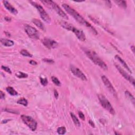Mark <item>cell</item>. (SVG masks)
Listing matches in <instances>:
<instances>
[{"mask_svg":"<svg viewBox=\"0 0 135 135\" xmlns=\"http://www.w3.org/2000/svg\"><path fill=\"white\" fill-rule=\"evenodd\" d=\"M62 6L63 8L65 9V11L67 12L71 16H72L74 17V18L76 20L79 24H80L81 25L85 26L86 27L89 28V29L95 35L98 34V32L95 29L94 26H93L89 22H88L86 20L84 19L78 12H77L76 10H74V8H72L71 7H70L69 5L65 3L63 4Z\"/></svg>","mask_w":135,"mask_h":135,"instance_id":"obj_1","label":"cell"},{"mask_svg":"<svg viewBox=\"0 0 135 135\" xmlns=\"http://www.w3.org/2000/svg\"><path fill=\"white\" fill-rule=\"evenodd\" d=\"M83 50L86 54L87 55V56L89 57L90 60H91L95 65H98L99 67H100L103 70H108V67L107 65L105 63V62L102 60L100 57L98 56V54L94 51L87 49H84Z\"/></svg>","mask_w":135,"mask_h":135,"instance_id":"obj_2","label":"cell"},{"mask_svg":"<svg viewBox=\"0 0 135 135\" xmlns=\"http://www.w3.org/2000/svg\"><path fill=\"white\" fill-rule=\"evenodd\" d=\"M59 24L63 28L67 30L70 31L74 32L75 35H76L77 38H78L79 40L83 42L86 41V35L85 33H84V32L81 30H80L78 28H75L71 24L68 23L67 22L64 21H60L59 22Z\"/></svg>","mask_w":135,"mask_h":135,"instance_id":"obj_3","label":"cell"},{"mask_svg":"<svg viewBox=\"0 0 135 135\" xmlns=\"http://www.w3.org/2000/svg\"><path fill=\"white\" fill-rule=\"evenodd\" d=\"M98 98L101 105L104 109H106L111 115H115L116 112H115V110L112 106L111 104L110 103L109 100H108L103 94H99L98 95Z\"/></svg>","mask_w":135,"mask_h":135,"instance_id":"obj_4","label":"cell"},{"mask_svg":"<svg viewBox=\"0 0 135 135\" xmlns=\"http://www.w3.org/2000/svg\"><path fill=\"white\" fill-rule=\"evenodd\" d=\"M32 5H33L34 7L37 8V10L39 12V14L40 15L41 19L43 20V21H45V23L49 24L51 22V19L49 16V15L46 12L45 9L43 8L42 6L40 5V4L35 3L34 2H30Z\"/></svg>","mask_w":135,"mask_h":135,"instance_id":"obj_5","label":"cell"},{"mask_svg":"<svg viewBox=\"0 0 135 135\" xmlns=\"http://www.w3.org/2000/svg\"><path fill=\"white\" fill-rule=\"evenodd\" d=\"M42 2L45 4H48V5H50L52 8L55 11L57 12V13L58 15H59L62 18L65 19V20H68V17L67 15L65 14V13L61 9V8L59 7V6L57 5V4L54 3L53 1H42Z\"/></svg>","mask_w":135,"mask_h":135,"instance_id":"obj_6","label":"cell"},{"mask_svg":"<svg viewBox=\"0 0 135 135\" xmlns=\"http://www.w3.org/2000/svg\"><path fill=\"white\" fill-rule=\"evenodd\" d=\"M21 118L24 123L26 124L32 131H34L37 129V123L31 117L22 115Z\"/></svg>","mask_w":135,"mask_h":135,"instance_id":"obj_7","label":"cell"},{"mask_svg":"<svg viewBox=\"0 0 135 135\" xmlns=\"http://www.w3.org/2000/svg\"><path fill=\"white\" fill-rule=\"evenodd\" d=\"M24 30L26 34L30 38L34 40H38L40 37V34L36 29L29 25H24Z\"/></svg>","mask_w":135,"mask_h":135,"instance_id":"obj_8","label":"cell"},{"mask_svg":"<svg viewBox=\"0 0 135 135\" xmlns=\"http://www.w3.org/2000/svg\"><path fill=\"white\" fill-rule=\"evenodd\" d=\"M101 79L102 80L104 85H105L106 88H107L108 91L111 93V94H112L113 96L115 97V98H117V93L116 92V91L114 88V86H112V83L110 82V81L109 80V79L107 78V77L103 75V76H101Z\"/></svg>","mask_w":135,"mask_h":135,"instance_id":"obj_9","label":"cell"},{"mask_svg":"<svg viewBox=\"0 0 135 135\" xmlns=\"http://www.w3.org/2000/svg\"><path fill=\"white\" fill-rule=\"evenodd\" d=\"M115 67H116V69L118 70L119 73L121 74L124 78L125 79L127 80L129 82L132 84V85L134 86H135V79L133 78V77H131L130 75H129L128 73L126 71L124 70L123 69L121 68L120 65H117V64H115Z\"/></svg>","mask_w":135,"mask_h":135,"instance_id":"obj_10","label":"cell"},{"mask_svg":"<svg viewBox=\"0 0 135 135\" xmlns=\"http://www.w3.org/2000/svg\"><path fill=\"white\" fill-rule=\"evenodd\" d=\"M70 70L74 75L80 79L82 81H87V78L86 75L82 72V71L79 69L77 67H74V65L70 66Z\"/></svg>","mask_w":135,"mask_h":135,"instance_id":"obj_11","label":"cell"},{"mask_svg":"<svg viewBox=\"0 0 135 135\" xmlns=\"http://www.w3.org/2000/svg\"><path fill=\"white\" fill-rule=\"evenodd\" d=\"M42 42L43 44L45 47H46L49 49H54L57 48L58 44H57V42L53 40L46 38L45 37L42 40Z\"/></svg>","mask_w":135,"mask_h":135,"instance_id":"obj_12","label":"cell"},{"mask_svg":"<svg viewBox=\"0 0 135 135\" xmlns=\"http://www.w3.org/2000/svg\"><path fill=\"white\" fill-rule=\"evenodd\" d=\"M3 2L4 4V6H5V8H6V10H8L9 12H10V13H11L12 14L14 15H16L18 13L17 10L14 7H13V6L8 1H4Z\"/></svg>","mask_w":135,"mask_h":135,"instance_id":"obj_13","label":"cell"},{"mask_svg":"<svg viewBox=\"0 0 135 135\" xmlns=\"http://www.w3.org/2000/svg\"><path fill=\"white\" fill-rule=\"evenodd\" d=\"M115 59H117V60L119 62H120L121 63V65H123V67L125 68L126 69H127V70L128 71V72H129L130 73H132L131 70H130V68L128 67L127 64L126 63V62L124 61L123 59H122V58H121V57H119L118 55H116V56H115Z\"/></svg>","mask_w":135,"mask_h":135,"instance_id":"obj_14","label":"cell"},{"mask_svg":"<svg viewBox=\"0 0 135 135\" xmlns=\"http://www.w3.org/2000/svg\"><path fill=\"white\" fill-rule=\"evenodd\" d=\"M32 22L35 25H36L37 27H38L40 29H41V30L45 31V27L43 23L40 20L37 19H32Z\"/></svg>","mask_w":135,"mask_h":135,"instance_id":"obj_15","label":"cell"},{"mask_svg":"<svg viewBox=\"0 0 135 135\" xmlns=\"http://www.w3.org/2000/svg\"><path fill=\"white\" fill-rule=\"evenodd\" d=\"M1 42L2 45H3L5 46H7V47H8H8H9V46H12L14 45V42L13 41L5 39H1Z\"/></svg>","mask_w":135,"mask_h":135,"instance_id":"obj_16","label":"cell"},{"mask_svg":"<svg viewBox=\"0 0 135 135\" xmlns=\"http://www.w3.org/2000/svg\"><path fill=\"white\" fill-rule=\"evenodd\" d=\"M70 116H71V117L73 121H74L75 126H77V127H80V126H81L80 123L79 119L77 118V117H76V115H75L74 113L71 112L70 113Z\"/></svg>","mask_w":135,"mask_h":135,"instance_id":"obj_17","label":"cell"},{"mask_svg":"<svg viewBox=\"0 0 135 135\" xmlns=\"http://www.w3.org/2000/svg\"><path fill=\"white\" fill-rule=\"evenodd\" d=\"M125 95H126V96L127 97V98L129 99V100L131 101L132 104H133V105H135V98L133 96V95H132L130 92L128 91H126Z\"/></svg>","mask_w":135,"mask_h":135,"instance_id":"obj_18","label":"cell"},{"mask_svg":"<svg viewBox=\"0 0 135 135\" xmlns=\"http://www.w3.org/2000/svg\"><path fill=\"white\" fill-rule=\"evenodd\" d=\"M6 90L11 96H16L18 94L17 92L14 89V88L11 87H7L6 88Z\"/></svg>","mask_w":135,"mask_h":135,"instance_id":"obj_19","label":"cell"},{"mask_svg":"<svg viewBox=\"0 0 135 135\" xmlns=\"http://www.w3.org/2000/svg\"><path fill=\"white\" fill-rule=\"evenodd\" d=\"M115 3H116L117 5L120 6L121 8H126L127 7V2L125 1H115Z\"/></svg>","mask_w":135,"mask_h":135,"instance_id":"obj_20","label":"cell"},{"mask_svg":"<svg viewBox=\"0 0 135 135\" xmlns=\"http://www.w3.org/2000/svg\"><path fill=\"white\" fill-rule=\"evenodd\" d=\"M17 103L20 104V105H22L24 106H25V107L27 106L28 105V100L24 98H22L20 99H19V100L17 101Z\"/></svg>","mask_w":135,"mask_h":135,"instance_id":"obj_21","label":"cell"},{"mask_svg":"<svg viewBox=\"0 0 135 135\" xmlns=\"http://www.w3.org/2000/svg\"><path fill=\"white\" fill-rule=\"evenodd\" d=\"M51 80H52V81L53 82V83L55 85L57 86H58V87H59V86H61V83L60 82V81H59V80L57 79V77L53 76L52 77Z\"/></svg>","mask_w":135,"mask_h":135,"instance_id":"obj_22","label":"cell"},{"mask_svg":"<svg viewBox=\"0 0 135 135\" xmlns=\"http://www.w3.org/2000/svg\"><path fill=\"white\" fill-rule=\"evenodd\" d=\"M20 53L24 57H33L32 54H31L29 52H28V51L26 50H21Z\"/></svg>","mask_w":135,"mask_h":135,"instance_id":"obj_23","label":"cell"},{"mask_svg":"<svg viewBox=\"0 0 135 135\" xmlns=\"http://www.w3.org/2000/svg\"><path fill=\"white\" fill-rule=\"evenodd\" d=\"M16 76L19 78H26L28 77V75L25 73L19 71L16 74Z\"/></svg>","mask_w":135,"mask_h":135,"instance_id":"obj_24","label":"cell"},{"mask_svg":"<svg viewBox=\"0 0 135 135\" xmlns=\"http://www.w3.org/2000/svg\"><path fill=\"white\" fill-rule=\"evenodd\" d=\"M57 134L59 135H64L66 132V128L65 127H61L57 128Z\"/></svg>","mask_w":135,"mask_h":135,"instance_id":"obj_25","label":"cell"},{"mask_svg":"<svg viewBox=\"0 0 135 135\" xmlns=\"http://www.w3.org/2000/svg\"><path fill=\"white\" fill-rule=\"evenodd\" d=\"M40 82L41 85L43 86H47L48 83V79L46 78H42V77H40Z\"/></svg>","mask_w":135,"mask_h":135,"instance_id":"obj_26","label":"cell"},{"mask_svg":"<svg viewBox=\"0 0 135 135\" xmlns=\"http://www.w3.org/2000/svg\"><path fill=\"white\" fill-rule=\"evenodd\" d=\"M2 69H3L4 71H5V72H8V74H12V71H11V70L8 67H6V66H4V65H2V67H1Z\"/></svg>","mask_w":135,"mask_h":135,"instance_id":"obj_27","label":"cell"},{"mask_svg":"<svg viewBox=\"0 0 135 135\" xmlns=\"http://www.w3.org/2000/svg\"><path fill=\"white\" fill-rule=\"evenodd\" d=\"M43 61L48 63L53 64L54 63V61L53 60H52L51 59H43Z\"/></svg>","mask_w":135,"mask_h":135,"instance_id":"obj_28","label":"cell"},{"mask_svg":"<svg viewBox=\"0 0 135 135\" xmlns=\"http://www.w3.org/2000/svg\"><path fill=\"white\" fill-rule=\"evenodd\" d=\"M4 110L5 111L10 112V113H12V114H18L19 113L17 111H15V110H12V109H4Z\"/></svg>","mask_w":135,"mask_h":135,"instance_id":"obj_29","label":"cell"},{"mask_svg":"<svg viewBox=\"0 0 135 135\" xmlns=\"http://www.w3.org/2000/svg\"><path fill=\"white\" fill-rule=\"evenodd\" d=\"M78 115H79V116L81 120H85V116L84 114H83L82 112L81 111H79L78 112Z\"/></svg>","mask_w":135,"mask_h":135,"instance_id":"obj_30","label":"cell"},{"mask_svg":"<svg viewBox=\"0 0 135 135\" xmlns=\"http://www.w3.org/2000/svg\"><path fill=\"white\" fill-rule=\"evenodd\" d=\"M5 95L4 94V93L2 90L0 91V98H1V99H4L5 98Z\"/></svg>","mask_w":135,"mask_h":135,"instance_id":"obj_31","label":"cell"},{"mask_svg":"<svg viewBox=\"0 0 135 135\" xmlns=\"http://www.w3.org/2000/svg\"><path fill=\"white\" fill-rule=\"evenodd\" d=\"M54 96L55 97V98H56L57 99H58L59 93H58V92L57 91V90H54Z\"/></svg>","mask_w":135,"mask_h":135,"instance_id":"obj_32","label":"cell"},{"mask_svg":"<svg viewBox=\"0 0 135 135\" xmlns=\"http://www.w3.org/2000/svg\"><path fill=\"white\" fill-rule=\"evenodd\" d=\"M105 3L106 4V5L107 6H108V7L109 8H111V1H105Z\"/></svg>","mask_w":135,"mask_h":135,"instance_id":"obj_33","label":"cell"},{"mask_svg":"<svg viewBox=\"0 0 135 135\" xmlns=\"http://www.w3.org/2000/svg\"><path fill=\"white\" fill-rule=\"evenodd\" d=\"M30 63L31 64V65H37V62L36 61H35L34 60H31L30 61Z\"/></svg>","mask_w":135,"mask_h":135,"instance_id":"obj_34","label":"cell"},{"mask_svg":"<svg viewBox=\"0 0 135 135\" xmlns=\"http://www.w3.org/2000/svg\"><path fill=\"white\" fill-rule=\"evenodd\" d=\"M89 123L90 124V126H91V127H94V128L95 127V125H94V123L93 122V121L91 120H89Z\"/></svg>","mask_w":135,"mask_h":135,"instance_id":"obj_35","label":"cell"},{"mask_svg":"<svg viewBox=\"0 0 135 135\" xmlns=\"http://www.w3.org/2000/svg\"><path fill=\"white\" fill-rule=\"evenodd\" d=\"M5 21H7V22H10L11 21V19L10 18V17H8V16H6L5 17Z\"/></svg>","mask_w":135,"mask_h":135,"instance_id":"obj_36","label":"cell"},{"mask_svg":"<svg viewBox=\"0 0 135 135\" xmlns=\"http://www.w3.org/2000/svg\"><path fill=\"white\" fill-rule=\"evenodd\" d=\"M9 121H10V120H8V119H6V120H4L2 121V123H8Z\"/></svg>","mask_w":135,"mask_h":135,"instance_id":"obj_37","label":"cell"},{"mask_svg":"<svg viewBox=\"0 0 135 135\" xmlns=\"http://www.w3.org/2000/svg\"><path fill=\"white\" fill-rule=\"evenodd\" d=\"M131 50H132V51L134 53H135V46H134V45H132L131 46Z\"/></svg>","mask_w":135,"mask_h":135,"instance_id":"obj_38","label":"cell"},{"mask_svg":"<svg viewBox=\"0 0 135 135\" xmlns=\"http://www.w3.org/2000/svg\"><path fill=\"white\" fill-rule=\"evenodd\" d=\"M5 33H6V35H7V36H8L9 37L11 36V35H10V34L9 33H8V32H5Z\"/></svg>","mask_w":135,"mask_h":135,"instance_id":"obj_39","label":"cell"}]
</instances>
